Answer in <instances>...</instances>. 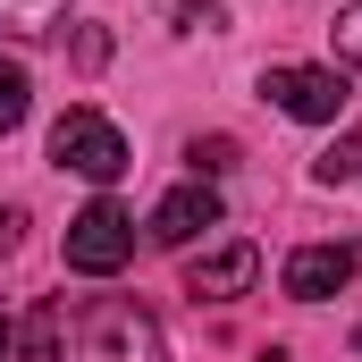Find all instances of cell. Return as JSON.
Returning <instances> with one entry per match:
<instances>
[{
  "label": "cell",
  "instance_id": "cell-7",
  "mask_svg": "<svg viewBox=\"0 0 362 362\" xmlns=\"http://www.w3.org/2000/svg\"><path fill=\"white\" fill-rule=\"evenodd\" d=\"M253 278H262V253H253V245H228V253H211V262L185 270V295H194V303H236Z\"/></svg>",
  "mask_w": 362,
  "mask_h": 362
},
{
  "label": "cell",
  "instance_id": "cell-13",
  "mask_svg": "<svg viewBox=\"0 0 362 362\" xmlns=\"http://www.w3.org/2000/svg\"><path fill=\"white\" fill-rule=\"evenodd\" d=\"M329 42H337V59H346V68H362V0L337 17V25H329Z\"/></svg>",
  "mask_w": 362,
  "mask_h": 362
},
{
  "label": "cell",
  "instance_id": "cell-18",
  "mask_svg": "<svg viewBox=\"0 0 362 362\" xmlns=\"http://www.w3.org/2000/svg\"><path fill=\"white\" fill-rule=\"evenodd\" d=\"M0 354H8V329H0Z\"/></svg>",
  "mask_w": 362,
  "mask_h": 362
},
{
  "label": "cell",
  "instance_id": "cell-14",
  "mask_svg": "<svg viewBox=\"0 0 362 362\" xmlns=\"http://www.w3.org/2000/svg\"><path fill=\"white\" fill-rule=\"evenodd\" d=\"M101 59H110V25H76V68H101Z\"/></svg>",
  "mask_w": 362,
  "mask_h": 362
},
{
  "label": "cell",
  "instance_id": "cell-6",
  "mask_svg": "<svg viewBox=\"0 0 362 362\" xmlns=\"http://www.w3.org/2000/svg\"><path fill=\"white\" fill-rule=\"evenodd\" d=\"M354 270H362V245H303V253H286V295L295 303H329Z\"/></svg>",
  "mask_w": 362,
  "mask_h": 362
},
{
  "label": "cell",
  "instance_id": "cell-9",
  "mask_svg": "<svg viewBox=\"0 0 362 362\" xmlns=\"http://www.w3.org/2000/svg\"><path fill=\"white\" fill-rule=\"evenodd\" d=\"M59 17H68V0H0V42H42V34H59Z\"/></svg>",
  "mask_w": 362,
  "mask_h": 362
},
{
  "label": "cell",
  "instance_id": "cell-2",
  "mask_svg": "<svg viewBox=\"0 0 362 362\" xmlns=\"http://www.w3.org/2000/svg\"><path fill=\"white\" fill-rule=\"evenodd\" d=\"M51 160H59L68 177H93V185H110V177H127V169H135L127 135H118L101 110H68V118L51 127Z\"/></svg>",
  "mask_w": 362,
  "mask_h": 362
},
{
  "label": "cell",
  "instance_id": "cell-4",
  "mask_svg": "<svg viewBox=\"0 0 362 362\" xmlns=\"http://www.w3.org/2000/svg\"><path fill=\"white\" fill-rule=\"evenodd\" d=\"M262 93H270L286 118H303V127H337L346 118V76L337 68H270Z\"/></svg>",
  "mask_w": 362,
  "mask_h": 362
},
{
  "label": "cell",
  "instance_id": "cell-1",
  "mask_svg": "<svg viewBox=\"0 0 362 362\" xmlns=\"http://www.w3.org/2000/svg\"><path fill=\"white\" fill-rule=\"evenodd\" d=\"M85 362H169L160 320H152L135 295H101L85 312Z\"/></svg>",
  "mask_w": 362,
  "mask_h": 362
},
{
  "label": "cell",
  "instance_id": "cell-3",
  "mask_svg": "<svg viewBox=\"0 0 362 362\" xmlns=\"http://www.w3.org/2000/svg\"><path fill=\"white\" fill-rule=\"evenodd\" d=\"M135 262V219L118 211V202H85L76 219H68V270L85 278H110Z\"/></svg>",
  "mask_w": 362,
  "mask_h": 362
},
{
  "label": "cell",
  "instance_id": "cell-10",
  "mask_svg": "<svg viewBox=\"0 0 362 362\" xmlns=\"http://www.w3.org/2000/svg\"><path fill=\"white\" fill-rule=\"evenodd\" d=\"M362 177V135H337L320 160H312V185H354Z\"/></svg>",
  "mask_w": 362,
  "mask_h": 362
},
{
  "label": "cell",
  "instance_id": "cell-19",
  "mask_svg": "<svg viewBox=\"0 0 362 362\" xmlns=\"http://www.w3.org/2000/svg\"><path fill=\"white\" fill-rule=\"evenodd\" d=\"M354 354H362V329H354Z\"/></svg>",
  "mask_w": 362,
  "mask_h": 362
},
{
  "label": "cell",
  "instance_id": "cell-5",
  "mask_svg": "<svg viewBox=\"0 0 362 362\" xmlns=\"http://www.w3.org/2000/svg\"><path fill=\"white\" fill-rule=\"evenodd\" d=\"M202 228H219V185H211V177L160 194V211H152V228H144V236H152L160 253H177V245H194Z\"/></svg>",
  "mask_w": 362,
  "mask_h": 362
},
{
  "label": "cell",
  "instance_id": "cell-17",
  "mask_svg": "<svg viewBox=\"0 0 362 362\" xmlns=\"http://www.w3.org/2000/svg\"><path fill=\"white\" fill-rule=\"evenodd\" d=\"M262 362H286V354H278V346H270V354H262Z\"/></svg>",
  "mask_w": 362,
  "mask_h": 362
},
{
  "label": "cell",
  "instance_id": "cell-15",
  "mask_svg": "<svg viewBox=\"0 0 362 362\" xmlns=\"http://www.w3.org/2000/svg\"><path fill=\"white\" fill-rule=\"evenodd\" d=\"M17 236H25V219H17V211H0V253H17Z\"/></svg>",
  "mask_w": 362,
  "mask_h": 362
},
{
  "label": "cell",
  "instance_id": "cell-8",
  "mask_svg": "<svg viewBox=\"0 0 362 362\" xmlns=\"http://www.w3.org/2000/svg\"><path fill=\"white\" fill-rule=\"evenodd\" d=\"M17 362H68V303H34L25 329H17Z\"/></svg>",
  "mask_w": 362,
  "mask_h": 362
},
{
  "label": "cell",
  "instance_id": "cell-11",
  "mask_svg": "<svg viewBox=\"0 0 362 362\" xmlns=\"http://www.w3.org/2000/svg\"><path fill=\"white\" fill-rule=\"evenodd\" d=\"M25 110H34L25 68H17V59H0V135H17V127H25Z\"/></svg>",
  "mask_w": 362,
  "mask_h": 362
},
{
  "label": "cell",
  "instance_id": "cell-12",
  "mask_svg": "<svg viewBox=\"0 0 362 362\" xmlns=\"http://www.w3.org/2000/svg\"><path fill=\"white\" fill-rule=\"evenodd\" d=\"M185 160H194V177H228L236 169V135H194Z\"/></svg>",
  "mask_w": 362,
  "mask_h": 362
},
{
  "label": "cell",
  "instance_id": "cell-16",
  "mask_svg": "<svg viewBox=\"0 0 362 362\" xmlns=\"http://www.w3.org/2000/svg\"><path fill=\"white\" fill-rule=\"evenodd\" d=\"M185 17H194V25H219V0H177Z\"/></svg>",
  "mask_w": 362,
  "mask_h": 362
}]
</instances>
